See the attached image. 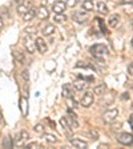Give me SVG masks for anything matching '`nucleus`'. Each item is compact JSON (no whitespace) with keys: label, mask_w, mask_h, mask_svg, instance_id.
Instances as JSON below:
<instances>
[{"label":"nucleus","mask_w":133,"mask_h":149,"mask_svg":"<svg viewBox=\"0 0 133 149\" xmlns=\"http://www.w3.org/2000/svg\"><path fill=\"white\" fill-rule=\"evenodd\" d=\"M91 53H92L96 59L102 60L104 56L108 55V48H107L104 44H95V45L91 47Z\"/></svg>","instance_id":"obj_1"},{"label":"nucleus","mask_w":133,"mask_h":149,"mask_svg":"<svg viewBox=\"0 0 133 149\" xmlns=\"http://www.w3.org/2000/svg\"><path fill=\"white\" fill-rule=\"evenodd\" d=\"M118 116V109L117 108H113V109H108V111H105L104 113H102V120L105 121V123H113V121H116V118H117Z\"/></svg>","instance_id":"obj_2"},{"label":"nucleus","mask_w":133,"mask_h":149,"mask_svg":"<svg viewBox=\"0 0 133 149\" xmlns=\"http://www.w3.org/2000/svg\"><path fill=\"white\" fill-rule=\"evenodd\" d=\"M117 141L121 145H132L133 144V134L124 132V133H120L117 136Z\"/></svg>","instance_id":"obj_3"},{"label":"nucleus","mask_w":133,"mask_h":149,"mask_svg":"<svg viewBox=\"0 0 133 149\" xmlns=\"http://www.w3.org/2000/svg\"><path fill=\"white\" fill-rule=\"evenodd\" d=\"M93 100H95L93 93L92 92H85V95H84L80 100V105L84 107V108H89V107L93 104Z\"/></svg>","instance_id":"obj_4"},{"label":"nucleus","mask_w":133,"mask_h":149,"mask_svg":"<svg viewBox=\"0 0 133 149\" xmlns=\"http://www.w3.org/2000/svg\"><path fill=\"white\" fill-rule=\"evenodd\" d=\"M73 20L79 24H85L88 22V15L85 11H76L73 13Z\"/></svg>","instance_id":"obj_5"},{"label":"nucleus","mask_w":133,"mask_h":149,"mask_svg":"<svg viewBox=\"0 0 133 149\" xmlns=\"http://www.w3.org/2000/svg\"><path fill=\"white\" fill-rule=\"evenodd\" d=\"M24 47H25V49H27L29 53H33L35 51H36V44H35L32 36H28L27 35V36L24 37Z\"/></svg>","instance_id":"obj_6"},{"label":"nucleus","mask_w":133,"mask_h":149,"mask_svg":"<svg viewBox=\"0 0 133 149\" xmlns=\"http://www.w3.org/2000/svg\"><path fill=\"white\" fill-rule=\"evenodd\" d=\"M67 8H68V7H67V3L61 1V0H59V1H55V3L52 4V11L55 13H64Z\"/></svg>","instance_id":"obj_7"},{"label":"nucleus","mask_w":133,"mask_h":149,"mask_svg":"<svg viewBox=\"0 0 133 149\" xmlns=\"http://www.w3.org/2000/svg\"><path fill=\"white\" fill-rule=\"evenodd\" d=\"M35 44H36V49L40 53H47V51H48V45H47L45 40H44L43 37H37L36 40H35Z\"/></svg>","instance_id":"obj_8"},{"label":"nucleus","mask_w":133,"mask_h":149,"mask_svg":"<svg viewBox=\"0 0 133 149\" xmlns=\"http://www.w3.org/2000/svg\"><path fill=\"white\" fill-rule=\"evenodd\" d=\"M36 16L40 20H47V19L49 17V11H48V8L44 6H41L39 9H36Z\"/></svg>","instance_id":"obj_9"},{"label":"nucleus","mask_w":133,"mask_h":149,"mask_svg":"<svg viewBox=\"0 0 133 149\" xmlns=\"http://www.w3.org/2000/svg\"><path fill=\"white\" fill-rule=\"evenodd\" d=\"M63 96H64L65 99H68V97H75L73 85H71V84H65L64 87H63Z\"/></svg>","instance_id":"obj_10"},{"label":"nucleus","mask_w":133,"mask_h":149,"mask_svg":"<svg viewBox=\"0 0 133 149\" xmlns=\"http://www.w3.org/2000/svg\"><path fill=\"white\" fill-rule=\"evenodd\" d=\"M69 143H71L72 146H75V148H79V149H84L87 148L88 144L84 141V140H80V139H71L69 140Z\"/></svg>","instance_id":"obj_11"},{"label":"nucleus","mask_w":133,"mask_h":149,"mask_svg":"<svg viewBox=\"0 0 133 149\" xmlns=\"http://www.w3.org/2000/svg\"><path fill=\"white\" fill-rule=\"evenodd\" d=\"M35 16H36V9H35L33 7H31V8L23 15V19H24V22H31Z\"/></svg>","instance_id":"obj_12"},{"label":"nucleus","mask_w":133,"mask_h":149,"mask_svg":"<svg viewBox=\"0 0 133 149\" xmlns=\"http://www.w3.org/2000/svg\"><path fill=\"white\" fill-rule=\"evenodd\" d=\"M118 23H120V15H117V13H113L108 20L109 27H112V28H116L118 25Z\"/></svg>","instance_id":"obj_13"},{"label":"nucleus","mask_w":133,"mask_h":149,"mask_svg":"<svg viewBox=\"0 0 133 149\" xmlns=\"http://www.w3.org/2000/svg\"><path fill=\"white\" fill-rule=\"evenodd\" d=\"M105 91H107V85L104 83H101V84H99V85H96V87H95L93 93H95V95H97V96H102V95L105 93Z\"/></svg>","instance_id":"obj_14"},{"label":"nucleus","mask_w":133,"mask_h":149,"mask_svg":"<svg viewBox=\"0 0 133 149\" xmlns=\"http://www.w3.org/2000/svg\"><path fill=\"white\" fill-rule=\"evenodd\" d=\"M55 31H56V28H55V25L53 24H48V25H45V27L43 28V36H51V35H53L55 33Z\"/></svg>","instance_id":"obj_15"},{"label":"nucleus","mask_w":133,"mask_h":149,"mask_svg":"<svg viewBox=\"0 0 133 149\" xmlns=\"http://www.w3.org/2000/svg\"><path fill=\"white\" fill-rule=\"evenodd\" d=\"M93 8H95V4H93L92 0H84V3H83V9L84 11L91 12V11H93Z\"/></svg>","instance_id":"obj_16"},{"label":"nucleus","mask_w":133,"mask_h":149,"mask_svg":"<svg viewBox=\"0 0 133 149\" xmlns=\"http://www.w3.org/2000/svg\"><path fill=\"white\" fill-rule=\"evenodd\" d=\"M97 11H99L101 15H107V13L109 12V9H108V7H107V4L102 3V1L97 3Z\"/></svg>","instance_id":"obj_17"},{"label":"nucleus","mask_w":133,"mask_h":149,"mask_svg":"<svg viewBox=\"0 0 133 149\" xmlns=\"http://www.w3.org/2000/svg\"><path fill=\"white\" fill-rule=\"evenodd\" d=\"M87 87H88V83H87V81H76V83L73 84V88L76 91H84Z\"/></svg>","instance_id":"obj_18"},{"label":"nucleus","mask_w":133,"mask_h":149,"mask_svg":"<svg viewBox=\"0 0 133 149\" xmlns=\"http://www.w3.org/2000/svg\"><path fill=\"white\" fill-rule=\"evenodd\" d=\"M43 134H44V139H45L47 143H49V144L57 143V137L55 134H52V133H43Z\"/></svg>","instance_id":"obj_19"},{"label":"nucleus","mask_w":133,"mask_h":149,"mask_svg":"<svg viewBox=\"0 0 133 149\" xmlns=\"http://www.w3.org/2000/svg\"><path fill=\"white\" fill-rule=\"evenodd\" d=\"M12 55H13V57H15L16 61L20 63V64H22V63L25 60V59H24V55H23V52H20V51H13Z\"/></svg>","instance_id":"obj_20"},{"label":"nucleus","mask_w":133,"mask_h":149,"mask_svg":"<svg viewBox=\"0 0 133 149\" xmlns=\"http://www.w3.org/2000/svg\"><path fill=\"white\" fill-rule=\"evenodd\" d=\"M12 146H13L12 139H11L9 136L4 137V140H3V148H12Z\"/></svg>","instance_id":"obj_21"},{"label":"nucleus","mask_w":133,"mask_h":149,"mask_svg":"<svg viewBox=\"0 0 133 149\" xmlns=\"http://www.w3.org/2000/svg\"><path fill=\"white\" fill-rule=\"evenodd\" d=\"M29 139V133H28L27 130H22L20 132V141H19V145H22L24 141H27V140Z\"/></svg>","instance_id":"obj_22"},{"label":"nucleus","mask_w":133,"mask_h":149,"mask_svg":"<svg viewBox=\"0 0 133 149\" xmlns=\"http://www.w3.org/2000/svg\"><path fill=\"white\" fill-rule=\"evenodd\" d=\"M60 124H61L63 128L67 130V133H68V134L71 133V127L68 125V121H67V118H65V117H61V118H60Z\"/></svg>","instance_id":"obj_23"},{"label":"nucleus","mask_w":133,"mask_h":149,"mask_svg":"<svg viewBox=\"0 0 133 149\" xmlns=\"http://www.w3.org/2000/svg\"><path fill=\"white\" fill-rule=\"evenodd\" d=\"M67 20V16L64 13H56L55 15V22L56 23H64Z\"/></svg>","instance_id":"obj_24"},{"label":"nucleus","mask_w":133,"mask_h":149,"mask_svg":"<svg viewBox=\"0 0 133 149\" xmlns=\"http://www.w3.org/2000/svg\"><path fill=\"white\" fill-rule=\"evenodd\" d=\"M28 9H29V8H28V7L25 6L24 3H23L22 6H19V7H17V13H19V15H24V13L27 12Z\"/></svg>","instance_id":"obj_25"},{"label":"nucleus","mask_w":133,"mask_h":149,"mask_svg":"<svg viewBox=\"0 0 133 149\" xmlns=\"http://www.w3.org/2000/svg\"><path fill=\"white\" fill-rule=\"evenodd\" d=\"M67 101L69 104V108H77V101L75 100V97H68Z\"/></svg>","instance_id":"obj_26"},{"label":"nucleus","mask_w":133,"mask_h":149,"mask_svg":"<svg viewBox=\"0 0 133 149\" xmlns=\"http://www.w3.org/2000/svg\"><path fill=\"white\" fill-rule=\"evenodd\" d=\"M20 107H23V115L27 116V97L20 100Z\"/></svg>","instance_id":"obj_27"},{"label":"nucleus","mask_w":133,"mask_h":149,"mask_svg":"<svg viewBox=\"0 0 133 149\" xmlns=\"http://www.w3.org/2000/svg\"><path fill=\"white\" fill-rule=\"evenodd\" d=\"M35 132H37V133H44V125L37 124L36 127H35Z\"/></svg>","instance_id":"obj_28"},{"label":"nucleus","mask_w":133,"mask_h":149,"mask_svg":"<svg viewBox=\"0 0 133 149\" xmlns=\"http://www.w3.org/2000/svg\"><path fill=\"white\" fill-rule=\"evenodd\" d=\"M79 3V0H67V7H75L76 4Z\"/></svg>","instance_id":"obj_29"},{"label":"nucleus","mask_w":133,"mask_h":149,"mask_svg":"<svg viewBox=\"0 0 133 149\" xmlns=\"http://www.w3.org/2000/svg\"><path fill=\"white\" fill-rule=\"evenodd\" d=\"M22 77L24 79V81H28V80H29V72H28L27 69L22 72Z\"/></svg>","instance_id":"obj_30"},{"label":"nucleus","mask_w":133,"mask_h":149,"mask_svg":"<svg viewBox=\"0 0 133 149\" xmlns=\"http://www.w3.org/2000/svg\"><path fill=\"white\" fill-rule=\"evenodd\" d=\"M25 148H41V144L40 143H31V144H28Z\"/></svg>","instance_id":"obj_31"},{"label":"nucleus","mask_w":133,"mask_h":149,"mask_svg":"<svg viewBox=\"0 0 133 149\" xmlns=\"http://www.w3.org/2000/svg\"><path fill=\"white\" fill-rule=\"evenodd\" d=\"M35 27H27L25 28V33H28V35H33L35 33Z\"/></svg>","instance_id":"obj_32"},{"label":"nucleus","mask_w":133,"mask_h":149,"mask_svg":"<svg viewBox=\"0 0 133 149\" xmlns=\"http://www.w3.org/2000/svg\"><path fill=\"white\" fill-rule=\"evenodd\" d=\"M91 134H92V139H99V132L95 129H91Z\"/></svg>","instance_id":"obj_33"},{"label":"nucleus","mask_w":133,"mask_h":149,"mask_svg":"<svg viewBox=\"0 0 133 149\" xmlns=\"http://www.w3.org/2000/svg\"><path fill=\"white\" fill-rule=\"evenodd\" d=\"M128 73H129L130 76H133V63H130V64L128 65Z\"/></svg>","instance_id":"obj_34"},{"label":"nucleus","mask_w":133,"mask_h":149,"mask_svg":"<svg viewBox=\"0 0 133 149\" xmlns=\"http://www.w3.org/2000/svg\"><path fill=\"white\" fill-rule=\"evenodd\" d=\"M120 3L121 4H132L133 0H120Z\"/></svg>","instance_id":"obj_35"},{"label":"nucleus","mask_w":133,"mask_h":149,"mask_svg":"<svg viewBox=\"0 0 133 149\" xmlns=\"http://www.w3.org/2000/svg\"><path fill=\"white\" fill-rule=\"evenodd\" d=\"M121 97H123V100H129V93H123V96H121Z\"/></svg>","instance_id":"obj_36"},{"label":"nucleus","mask_w":133,"mask_h":149,"mask_svg":"<svg viewBox=\"0 0 133 149\" xmlns=\"http://www.w3.org/2000/svg\"><path fill=\"white\" fill-rule=\"evenodd\" d=\"M4 27V22H3V17H1V15H0V29Z\"/></svg>","instance_id":"obj_37"},{"label":"nucleus","mask_w":133,"mask_h":149,"mask_svg":"<svg viewBox=\"0 0 133 149\" xmlns=\"http://www.w3.org/2000/svg\"><path fill=\"white\" fill-rule=\"evenodd\" d=\"M129 123H130V125H132V128H133V113L130 115V117H129Z\"/></svg>","instance_id":"obj_38"},{"label":"nucleus","mask_w":133,"mask_h":149,"mask_svg":"<svg viewBox=\"0 0 133 149\" xmlns=\"http://www.w3.org/2000/svg\"><path fill=\"white\" fill-rule=\"evenodd\" d=\"M129 25H130V28H132V29H133V17L130 19V22H129Z\"/></svg>","instance_id":"obj_39"},{"label":"nucleus","mask_w":133,"mask_h":149,"mask_svg":"<svg viewBox=\"0 0 133 149\" xmlns=\"http://www.w3.org/2000/svg\"><path fill=\"white\" fill-rule=\"evenodd\" d=\"M1 121H3V120H1V116H0V123H1Z\"/></svg>","instance_id":"obj_40"},{"label":"nucleus","mask_w":133,"mask_h":149,"mask_svg":"<svg viewBox=\"0 0 133 149\" xmlns=\"http://www.w3.org/2000/svg\"><path fill=\"white\" fill-rule=\"evenodd\" d=\"M132 47H133V39H132Z\"/></svg>","instance_id":"obj_41"}]
</instances>
